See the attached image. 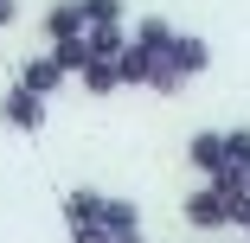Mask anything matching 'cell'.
I'll list each match as a JSON object with an SVG mask.
<instances>
[{
    "label": "cell",
    "mask_w": 250,
    "mask_h": 243,
    "mask_svg": "<svg viewBox=\"0 0 250 243\" xmlns=\"http://www.w3.org/2000/svg\"><path fill=\"white\" fill-rule=\"evenodd\" d=\"M206 71H212V38H199V32H173L167 58H161V71H154V90H161V96H180L192 77H206Z\"/></svg>",
    "instance_id": "6da1fadb"
},
{
    "label": "cell",
    "mask_w": 250,
    "mask_h": 243,
    "mask_svg": "<svg viewBox=\"0 0 250 243\" xmlns=\"http://www.w3.org/2000/svg\"><path fill=\"white\" fill-rule=\"evenodd\" d=\"M45 109H52V96H39L26 77H13L7 90H0V122H7L13 134H39L45 128Z\"/></svg>",
    "instance_id": "7a4b0ae2"
},
{
    "label": "cell",
    "mask_w": 250,
    "mask_h": 243,
    "mask_svg": "<svg viewBox=\"0 0 250 243\" xmlns=\"http://www.w3.org/2000/svg\"><path fill=\"white\" fill-rule=\"evenodd\" d=\"M186 160H192V173H199V179H225V173H237L231 128H199V134L186 141Z\"/></svg>",
    "instance_id": "3957f363"
},
{
    "label": "cell",
    "mask_w": 250,
    "mask_h": 243,
    "mask_svg": "<svg viewBox=\"0 0 250 243\" xmlns=\"http://www.w3.org/2000/svg\"><path fill=\"white\" fill-rule=\"evenodd\" d=\"M90 32V19H83V0H52V7H45V38H83Z\"/></svg>",
    "instance_id": "277c9868"
},
{
    "label": "cell",
    "mask_w": 250,
    "mask_h": 243,
    "mask_svg": "<svg viewBox=\"0 0 250 243\" xmlns=\"http://www.w3.org/2000/svg\"><path fill=\"white\" fill-rule=\"evenodd\" d=\"M20 77H26V83H32L39 96H58V90L71 83V71H64V64H58L52 52H39V58H26V64H20Z\"/></svg>",
    "instance_id": "5b68a950"
},
{
    "label": "cell",
    "mask_w": 250,
    "mask_h": 243,
    "mask_svg": "<svg viewBox=\"0 0 250 243\" xmlns=\"http://www.w3.org/2000/svg\"><path fill=\"white\" fill-rule=\"evenodd\" d=\"M77 83H83L90 96H116V90H122V71H116V58H90V64L77 71Z\"/></svg>",
    "instance_id": "8992f818"
},
{
    "label": "cell",
    "mask_w": 250,
    "mask_h": 243,
    "mask_svg": "<svg viewBox=\"0 0 250 243\" xmlns=\"http://www.w3.org/2000/svg\"><path fill=\"white\" fill-rule=\"evenodd\" d=\"M90 26H128V0H83Z\"/></svg>",
    "instance_id": "52a82bcc"
},
{
    "label": "cell",
    "mask_w": 250,
    "mask_h": 243,
    "mask_svg": "<svg viewBox=\"0 0 250 243\" xmlns=\"http://www.w3.org/2000/svg\"><path fill=\"white\" fill-rule=\"evenodd\" d=\"M13 19H20V0H0V32H7Z\"/></svg>",
    "instance_id": "ba28073f"
},
{
    "label": "cell",
    "mask_w": 250,
    "mask_h": 243,
    "mask_svg": "<svg viewBox=\"0 0 250 243\" xmlns=\"http://www.w3.org/2000/svg\"><path fill=\"white\" fill-rule=\"evenodd\" d=\"M109 243H147V230H128V237H109Z\"/></svg>",
    "instance_id": "9c48e42d"
},
{
    "label": "cell",
    "mask_w": 250,
    "mask_h": 243,
    "mask_svg": "<svg viewBox=\"0 0 250 243\" xmlns=\"http://www.w3.org/2000/svg\"><path fill=\"white\" fill-rule=\"evenodd\" d=\"M237 230H244V243H250V218H244V224H237Z\"/></svg>",
    "instance_id": "30bf717a"
},
{
    "label": "cell",
    "mask_w": 250,
    "mask_h": 243,
    "mask_svg": "<svg viewBox=\"0 0 250 243\" xmlns=\"http://www.w3.org/2000/svg\"><path fill=\"white\" fill-rule=\"evenodd\" d=\"M244 186H250V167H244Z\"/></svg>",
    "instance_id": "8fae6325"
}]
</instances>
